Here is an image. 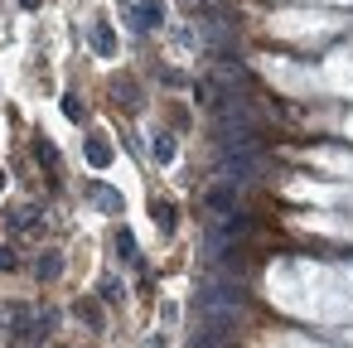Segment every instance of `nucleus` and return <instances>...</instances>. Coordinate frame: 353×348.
I'll list each match as a JSON object with an SVG mask.
<instances>
[{
  "label": "nucleus",
  "instance_id": "obj_1",
  "mask_svg": "<svg viewBox=\"0 0 353 348\" xmlns=\"http://www.w3.org/2000/svg\"><path fill=\"white\" fill-rule=\"evenodd\" d=\"M165 25V0H136V30Z\"/></svg>",
  "mask_w": 353,
  "mask_h": 348
},
{
  "label": "nucleus",
  "instance_id": "obj_2",
  "mask_svg": "<svg viewBox=\"0 0 353 348\" xmlns=\"http://www.w3.org/2000/svg\"><path fill=\"white\" fill-rule=\"evenodd\" d=\"M92 49H97L102 59H112V54H117V34H112V25H107V20H92Z\"/></svg>",
  "mask_w": 353,
  "mask_h": 348
},
{
  "label": "nucleus",
  "instance_id": "obj_3",
  "mask_svg": "<svg viewBox=\"0 0 353 348\" xmlns=\"http://www.w3.org/2000/svg\"><path fill=\"white\" fill-rule=\"evenodd\" d=\"M88 165H92V170H107V165H112V145H107L102 136L88 141Z\"/></svg>",
  "mask_w": 353,
  "mask_h": 348
},
{
  "label": "nucleus",
  "instance_id": "obj_4",
  "mask_svg": "<svg viewBox=\"0 0 353 348\" xmlns=\"http://www.w3.org/2000/svg\"><path fill=\"white\" fill-rule=\"evenodd\" d=\"M34 271H39V280H59V276H63V256H59V252H44V256L34 261Z\"/></svg>",
  "mask_w": 353,
  "mask_h": 348
},
{
  "label": "nucleus",
  "instance_id": "obj_5",
  "mask_svg": "<svg viewBox=\"0 0 353 348\" xmlns=\"http://www.w3.org/2000/svg\"><path fill=\"white\" fill-rule=\"evenodd\" d=\"M150 155H155L160 165H170V160H174V136H165V131H160V136L150 141Z\"/></svg>",
  "mask_w": 353,
  "mask_h": 348
},
{
  "label": "nucleus",
  "instance_id": "obj_6",
  "mask_svg": "<svg viewBox=\"0 0 353 348\" xmlns=\"http://www.w3.org/2000/svg\"><path fill=\"white\" fill-rule=\"evenodd\" d=\"M208 208H213V213L223 218V213L232 208V189H228V184H218V189H208Z\"/></svg>",
  "mask_w": 353,
  "mask_h": 348
},
{
  "label": "nucleus",
  "instance_id": "obj_7",
  "mask_svg": "<svg viewBox=\"0 0 353 348\" xmlns=\"http://www.w3.org/2000/svg\"><path fill=\"white\" fill-rule=\"evenodd\" d=\"M92 198H97L102 208H112V213H121V194H112V189H102V184H92Z\"/></svg>",
  "mask_w": 353,
  "mask_h": 348
},
{
  "label": "nucleus",
  "instance_id": "obj_8",
  "mask_svg": "<svg viewBox=\"0 0 353 348\" xmlns=\"http://www.w3.org/2000/svg\"><path fill=\"white\" fill-rule=\"evenodd\" d=\"M155 227L160 232H174V208L170 203H155Z\"/></svg>",
  "mask_w": 353,
  "mask_h": 348
},
{
  "label": "nucleus",
  "instance_id": "obj_9",
  "mask_svg": "<svg viewBox=\"0 0 353 348\" xmlns=\"http://www.w3.org/2000/svg\"><path fill=\"white\" fill-rule=\"evenodd\" d=\"M117 252H121V261H136V237H131L126 227L117 232Z\"/></svg>",
  "mask_w": 353,
  "mask_h": 348
},
{
  "label": "nucleus",
  "instance_id": "obj_10",
  "mask_svg": "<svg viewBox=\"0 0 353 348\" xmlns=\"http://www.w3.org/2000/svg\"><path fill=\"white\" fill-rule=\"evenodd\" d=\"M34 160H39V165H59V150H54L49 141H34Z\"/></svg>",
  "mask_w": 353,
  "mask_h": 348
},
{
  "label": "nucleus",
  "instance_id": "obj_11",
  "mask_svg": "<svg viewBox=\"0 0 353 348\" xmlns=\"http://www.w3.org/2000/svg\"><path fill=\"white\" fill-rule=\"evenodd\" d=\"M63 116H68V121H83V107H78V97H63Z\"/></svg>",
  "mask_w": 353,
  "mask_h": 348
},
{
  "label": "nucleus",
  "instance_id": "obj_12",
  "mask_svg": "<svg viewBox=\"0 0 353 348\" xmlns=\"http://www.w3.org/2000/svg\"><path fill=\"white\" fill-rule=\"evenodd\" d=\"M102 300H107V305H112V300H121V285H117V280H107V285H102Z\"/></svg>",
  "mask_w": 353,
  "mask_h": 348
},
{
  "label": "nucleus",
  "instance_id": "obj_13",
  "mask_svg": "<svg viewBox=\"0 0 353 348\" xmlns=\"http://www.w3.org/2000/svg\"><path fill=\"white\" fill-rule=\"evenodd\" d=\"M0 189H6V170H0Z\"/></svg>",
  "mask_w": 353,
  "mask_h": 348
},
{
  "label": "nucleus",
  "instance_id": "obj_14",
  "mask_svg": "<svg viewBox=\"0 0 353 348\" xmlns=\"http://www.w3.org/2000/svg\"><path fill=\"white\" fill-rule=\"evenodd\" d=\"M194 6H199V0H194Z\"/></svg>",
  "mask_w": 353,
  "mask_h": 348
}]
</instances>
